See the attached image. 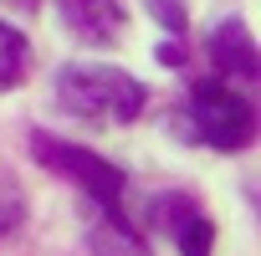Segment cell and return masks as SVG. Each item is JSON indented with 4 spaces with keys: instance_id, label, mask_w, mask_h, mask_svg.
<instances>
[{
    "instance_id": "cell-1",
    "label": "cell",
    "mask_w": 261,
    "mask_h": 256,
    "mask_svg": "<svg viewBox=\"0 0 261 256\" xmlns=\"http://www.w3.org/2000/svg\"><path fill=\"white\" fill-rule=\"evenodd\" d=\"M149 87L108 62H72L57 72V108L82 123H134L144 113Z\"/></svg>"
},
{
    "instance_id": "cell-2",
    "label": "cell",
    "mask_w": 261,
    "mask_h": 256,
    "mask_svg": "<svg viewBox=\"0 0 261 256\" xmlns=\"http://www.w3.org/2000/svg\"><path fill=\"white\" fill-rule=\"evenodd\" d=\"M31 154H36V164L67 174L82 195H92L108 220H128V215H123V169H118V164L97 159V154L82 149V144H62V139H51V134H31Z\"/></svg>"
},
{
    "instance_id": "cell-3",
    "label": "cell",
    "mask_w": 261,
    "mask_h": 256,
    "mask_svg": "<svg viewBox=\"0 0 261 256\" xmlns=\"http://www.w3.org/2000/svg\"><path fill=\"white\" fill-rule=\"evenodd\" d=\"M190 128L195 139H205L220 154H236L256 139V113L241 92H230L225 82H195L190 87Z\"/></svg>"
},
{
    "instance_id": "cell-4",
    "label": "cell",
    "mask_w": 261,
    "mask_h": 256,
    "mask_svg": "<svg viewBox=\"0 0 261 256\" xmlns=\"http://www.w3.org/2000/svg\"><path fill=\"white\" fill-rule=\"evenodd\" d=\"M57 16L87 46H108V41L123 36V6L118 0H57Z\"/></svg>"
},
{
    "instance_id": "cell-5",
    "label": "cell",
    "mask_w": 261,
    "mask_h": 256,
    "mask_svg": "<svg viewBox=\"0 0 261 256\" xmlns=\"http://www.w3.org/2000/svg\"><path fill=\"white\" fill-rule=\"evenodd\" d=\"M210 57H215L220 77H241V82H256V77H261L256 41H251L246 21H236V16H225V21L210 31Z\"/></svg>"
},
{
    "instance_id": "cell-6",
    "label": "cell",
    "mask_w": 261,
    "mask_h": 256,
    "mask_svg": "<svg viewBox=\"0 0 261 256\" xmlns=\"http://www.w3.org/2000/svg\"><path fill=\"white\" fill-rule=\"evenodd\" d=\"M159 220L169 225V236L179 241V256H210V246H215V225H210V215L195 205V200H159Z\"/></svg>"
},
{
    "instance_id": "cell-7",
    "label": "cell",
    "mask_w": 261,
    "mask_h": 256,
    "mask_svg": "<svg viewBox=\"0 0 261 256\" xmlns=\"http://www.w3.org/2000/svg\"><path fill=\"white\" fill-rule=\"evenodd\" d=\"M26 67H31V46H26V36H21L16 26L0 21V92H11V87L26 77Z\"/></svg>"
}]
</instances>
